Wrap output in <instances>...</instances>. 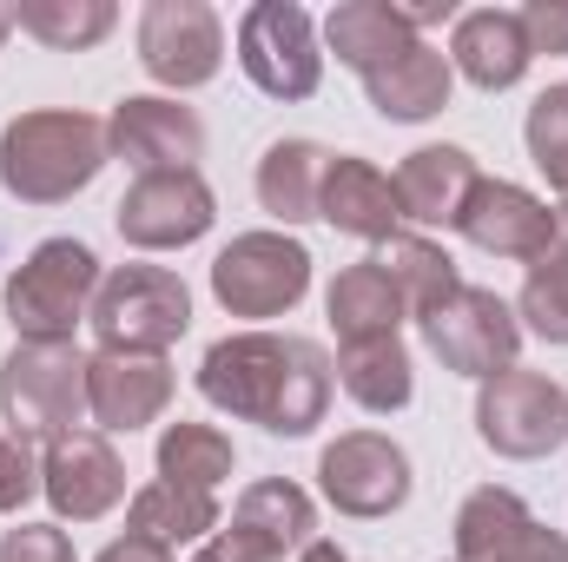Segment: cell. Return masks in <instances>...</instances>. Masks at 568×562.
<instances>
[{
  "label": "cell",
  "mask_w": 568,
  "mask_h": 562,
  "mask_svg": "<svg viewBox=\"0 0 568 562\" xmlns=\"http://www.w3.org/2000/svg\"><path fill=\"white\" fill-rule=\"evenodd\" d=\"M529 530H536L529 503H523L516 490L483 483V490H469V496H463V510H456V562H496V556H509Z\"/></svg>",
  "instance_id": "obj_28"
},
{
  "label": "cell",
  "mask_w": 568,
  "mask_h": 562,
  "mask_svg": "<svg viewBox=\"0 0 568 562\" xmlns=\"http://www.w3.org/2000/svg\"><path fill=\"white\" fill-rule=\"evenodd\" d=\"M297 562H344V550H337V543H324V536H317V543H311V550H304V556Z\"/></svg>",
  "instance_id": "obj_41"
},
{
  "label": "cell",
  "mask_w": 568,
  "mask_h": 562,
  "mask_svg": "<svg viewBox=\"0 0 568 562\" xmlns=\"http://www.w3.org/2000/svg\"><path fill=\"white\" fill-rule=\"evenodd\" d=\"M324 311H331V331H337V344H357V338H397L404 298H397V284L384 279L371 259H357L351 272H337V279H331Z\"/></svg>",
  "instance_id": "obj_27"
},
{
  "label": "cell",
  "mask_w": 568,
  "mask_h": 562,
  "mask_svg": "<svg viewBox=\"0 0 568 562\" xmlns=\"http://www.w3.org/2000/svg\"><path fill=\"white\" fill-rule=\"evenodd\" d=\"M331 371H337L344 398L364 404V411H377V418L404 411L410 391H417V378H410V351H404L397 338H357V344H337V364H331Z\"/></svg>",
  "instance_id": "obj_24"
},
{
  "label": "cell",
  "mask_w": 568,
  "mask_h": 562,
  "mask_svg": "<svg viewBox=\"0 0 568 562\" xmlns=\"http://www.w3.org/2000/svg\"><path fill=\"white\" fill-rule=\"evenodd\" d=\"M549 259L568 265V205H556V239H549Z\"/></svg>",
  "instance_id": "obj_40"
},
{
  "label": "cell",
  "mask_w": 568,
  "mask_h": 562,
  "mask_svg": "<svg viewBox=\"0 0 568 562\" xmlns=\"http://www.w3.org/2000/svg\"><path fill=\"white\" fill-rule=\"evenodd\" d=\"M87 398L100 430H145L172 404V364L133 351H93L87 358Z\"/></svg>",
  "instance_id": "obj_16"
},
{
  "label": "cell",
  "mask_w": 568,
  "mask_h": 562,
  "mask_svg": "<svg viewBox=\"0 0 568 562\" xmlns=\"http://www.w3.org/2000/svg\"><path fill=\"white\" fill-rule=\"evenodd\" d=\"M337 152H324L317 140H278L258 159V205L278 219V225H304L317 219V199H324V172H331Z\"/></svg>",
  "instance_id": "obj_22"
},
{
  "label": "cell",
  "mask_w": 568,
  "mask_h": 562,
  "mask_svg": "<svg viewBox=\"0 0 568 562\" xmlns=\"http://www.w3.org/2000/svg\"><path fill=\"white\" fill-rule=\"evenodd\" d=\"M317 476H324V496H331L344 516H364V523L404 510V496H410V456H404L390 436H377V430L337 436V443L317 456Z\"/></svg>",
  "instance_id": "obj_12"
},
{
  "label": "cell",
  "mask_w": 568,
  "mask_h": 562,
  "mask_svg": "<svg viewBox=\"0 0 568 562\" xmlns=\"http://www.w3.org/2000/svg\"><path fill=\"white\" fill-rule=\"evenodd\" d=\"M496 562H568V536H556V530H542V523H536L509 556H496Z\"/></svg>",
  "instance_id": "obj_36"
},
{
  "label": "cell",
  "mask_w": 568,
  "mask_h": 562,
  "mask_svg": "<svg viewBox=\"0 0 568 562\" xmlns=\"http://www.w3.org/2000/svg\"><path fill=\"white\" fill-rule=\"evenodd\" d=\"M100 351H133V358H165L185 324H192V291L165 265H120L106 272L87 311Z\"/></svg>",
  "instance_id": "obj_4"
},
{
  "label": "cell",
  "mask_w": 568,
  "mask_h": 562,
  "mask_svg": "<svg viewBox=\"0 0 568 562\" xmlns=\"http://www.w3.org/2000/svg\"><path fill=\"white\" fill-rule=\"evenodd\" d=\"M232 536H239L245 550H258L265 562H284L291 550L304 556V550L317 543V510H311V496H304L297 483L265 476V483H252V490L239 496V510H232Z\"/></svg>",
  "instance_id": "obj_20"
},
{
  "label": "cell",
  "mask_w": 568,
  "mask_h": 562,
  "mask_svg": "<svg viewBox=\"0 0 568 562\" xmlns=\"http://www.w3.org/2000/svg\"><path fill=\"white\" fill-rule=\"evenodd\" d=\"M232 476V436L212 430V423H165L159 436V483H179V490H219Z\"/></svg>",
  "instance_id": "obj_29"
},
{
  "label": "cell",
  "mask_w": 568,
  "mask_h": 562,
  "mask_svg": "<svg viewBox=\"0 0 568 562\" xmlns=\"http://www.w3.org/2000/svg\"><path fill=\"white\" fill-rule=\"evenodd\" d=\"M371 265L397 284V298H404V311H410V318H429L443 298H456V291H463L456 259H449L443 245L417 239V232H390V239L371 252Z\"/></svg>",
  "instance_id": "obj_25"
},
{
  "label": "cell",
  "mask_w": 568,
  "mask_h": 562,
  "mask_svg": "<svg viewBox=\"0 0 568 562\" xmlns=\"http://www.w3.org/2000/svg\"><path fill=\"white\" fill-rule=\"evenodd\" d=\"M192 562H265V556H258V550H245L232 530H219V536H205V550H199Z\"/></svg>",
  "instance_id": "obj_39"
},
{
  "label": "cell",
  "mask_w": 568,
  "mask_h": 562,
  "mask_svg": "<svg viewBox=\"0 0 568 562\" xmlns=\"http://www.w3.org/2000/svg\"><path fill=\"white\" fill-rule=\"evenodd\" d=\"M212 530H219V496H205V490L145 483L140 496L126 503V536H145V543H159V550L205 543Z\"/></svg>",
  "instance_id": "obj_26"
},
{
  "label": "cell",
  "mask_w": 568,
  "mask_h": 562,
  "mask_svg": "<svg viewBox=\"0 0 568 562\" xmlns=\"http://www.w3.org/2000/svg\"><path fill=\"white\" fill-rule=\"evenodd\" d=\"M424 324V344L443 358V371H456V378H476V384H489V378H503V371H516V351H523V324H516V304H503L496 291H483V284H463L456 298H443Z\"/></svg>",
  "instance_id": "obj_6"
},
{
  "label": "cell",
  "mask_w": 568,
  "mask_h": 562,
  "mask_svg": "<svg viewBox=\"0 0 568 562\" xmlns=\"http://www.w3.org/2000/svg\"><path fill=\"white\" fill-rule=\"evenodd\" d=\"M106 140H113V159H126L140 179H152V172H199V159H205L199 113L165 100V93L120 100L113 120H106Z\"/></svg>",
  "instance_id": "obj_13"
},
{
  "label": "cell",
  "mask_w": 568,
  "mask_h": 562,
  "mask_svg": "<svg viewBox=\"0 0 568 562\" xmlns=\"http://www.w3.org/2000/svg\"><path fill=\"white\" fill-rule=\"evenodd\" d=\"M397 13H404V27L410 33H424V27H443L449 13H456V0H390Z\"/></svg>",
  "instance_id": "obj_37"
},
{
  "label": "cell",
  "mask_w": 568,
  "mask_h": 562,
  "mask_svg": "<svg viewBox=\"0 0 568 562\" xmlns=\"http://www.w3.org/2000/svg\"><path fill=\"white\" fill-rule=\"evenodd\" d=\"M523 27H529L536 53H568V0H529Z\"/></svg>",
  "instance_id": "obj_35"
},
{
  "label": "cell",
  "mask_w": 568,
  "mask_h": 562,
  "mask_svg": "<svg viewBox=\"0 0 568 562\" xmlns=\"http://www.w3.org/2000/svg\"><path fill=\"white\" fill-rule=\"evenodd\" d=\"M523 140H529V159L549 172V185L562 192V205H568V87H549V93L529 107Z\"/></svg>",
  "instance_id": "obj_32"
},
{
  "label": "cell",
  "mask_w": 568,
  "mask_h": 562,
  "mask_svg": "<svg viewBox=\"0 0 568 562\" xmlns=\"http://www.w3.org/2000/svg\"><path fill=\"white\" fill-rule=\"evenodd\" d=\"M529 60H536V47H529V27H523L516 7H476V13H463L456 33H449V67H456L469 87H483V93L516 87V80L529 73Z\"/></svg>",
  "instance_id": "obj_17"
},
{
  "label": "cell",
  "mask_w": 568,
  "mask_h": 562,
  "mask_svg": "<svg viewBox=\"0 0 568 562\" xmlns=\"http://www.w3.org/2000/svg\"><path fill=\"white\" fill-rule=\"evenodd\" d=\"M0 562H73V543L53 523H20L0 536Z\"/></svg>",
  "instance_id": "obj_34"
},
{
  "label": "cell",
  "mask_w": 568,
  "mask_h": 562,
  "mask_svg": "<svg viewBox=\"0 0 568 562\" xmlns=\"http://www.w3.org/2000/svg\"><path fill=\"white\" fill-rule=\"evenodd\" d=\"M317 219H331V225H337V232H351V239L384 245V239L397 232L404 205H397L390 172H377V165H371V159H357V152H337V159H331V172H324Z\"/></svg>",
  "instance_id": "obj_18"
},
{
  "label": "cell",
  "mask_w": 568,
  "mask_h": 562,
  "mask_svg": "<svg viewBox=\"0 0 568 562\" xmlns=\"http://www.w3.org/2000/svg\"><path fill=\"white\" fill-rule=\"evenodd\" d=\"M40 490L60 510V523H100L106 510H120L126 496V463L100 430H73L60 443H47L40 456Z\"/></svg>",
  "instance_id": "obj_14"
},
{
  "label": "cell",
  "mask_w": 568,
  "mask_h": 562,
  "mask_svg": "<svg viewBox=\"0 0 568 562\" xmlns=\"http://www.w3.org/2000/svg\"><path fill=\"white\" fill-rule=\"evenodd\" d=\"M93 291H100V259L80 239H40L27 265L7 279V318L20 344H60L93 311Z\"/></svg>",
  "instance_id": "obj_5"
},
{
  "label": "cell",
  "mask_w": 568,
  "mask_h": 562,
  "mask_svg": "<svg viewBox=\"0 0 568 562\" xmlns=\"http://www.w3.org/2000/svg\"><path fill=\"white\" fill-rule=\"evenodd\" d=\"M390 185H397L404 219H417V225H456L463 205H469V192L483 185V172H476V159L463 145H417L397 165Z\"/></svg>",
  "instance_id": "obj_19"
},
{
  "label": "cell",
  "mask_w": 568,
  "mask_h": 562,
  "mask_svg": "<svg viewBox=\"0 0 568 562\" xmlns=\"http://www.w3.org/2000/svg\"><path fill=\"white\" fill-rule=\"evenodd\" d=\"M0 411L13 423V436H40V443H60L73 436L80 423L93 418V398H87V351L73 338L60 344H13V358L0 364Z\"/></svg>",
  "instance_id": "obj_3"
},
{
  "label": "cell",
  "mask_w": 568,
  "mask_h": 562,
  "mask_svg": "<svg viewBox=\"0 0 568 562\" xmlns=\"http://www.w3.org/2000/svg\"><path fill=\"white\" fill-rule=\"evenodd\" d=\"M516 324H529L536 338H549V344H568V265L562 259H536L529 265V284H523V298H516Z\"/></svg>",
  "instance_id": "obj_31"
},
{
  "label": "cell",
  "mask_w": 568,
  "mask_h": 562,
  "mask_svg": "<svg viewBox=\"0 0 568 562\" xmlns=\"http://www.w3.org/2000/svg\"><path fill=\"white\" fill-rule=\"evenodd\" d=\"M140 67L172 93H192V87L219 80V67H225L219 13L205 0H152L140 13Z\"/></svg>",
  "instance_id": "obj_10"
},
{
  "label": "cell",
  "mask_w": 568,
  "mask_h": 562,
  "mask_svg": "<svg viewBox=\"0 0 568 562\" xmlns=\"http://www.w3.org/2000/svg\"><path fill=\"white\" fill-rule=\"evenodd\" d=\"M7 33H13V7H0V40H7Z\"/></svg>",
  "instance_id": "obj_42"
},
{
  "label": "cell",
  "mask_w": 568,
  "mask_h": 562,
  "mask_svg": "<svg viewBox=\"0 0 568 562\" xmlns=\"http://www.w3.org/2000/svg\"><path fill=\"white\" fill-rule=\"evenodd\" d=\"M40 496V456H33V443L27 436H0V516H13V510H27Z\"/></svg>",
  "instance_id": "obj_33"
},
{
  "label": "cell",
  "mask_w": 568,
  "mask_h": 562,
  "mask_svg": "<svg viewBox=\"0 0 568 562\" xmlns=\"http://www.w3.org/2000/svg\"><path fill=\"white\" fill-rule=\"evenodd\" d=\"M93 562H172V550H159V543H145V536H120V543H106Z\"/></svg>",
  "instance_id": "obj_38"
},
{
  "label": "cell",
  "mask_w": 568,
  "mask_h": 562,
  "mask_svg": "<svg viewBox=\"0 0 568 562\" xmlns=\"http://www.w3.org/2000/svg\"><path fill=\"white\" fill-rule=\"evenodd\" d=\"M120 239L140 245V252H179L192 239L212 232L219 219V199L199 172H152V179H133V192L120 199Z\"/></svg>",
  "instance_id": "obj_11"
},
{
  "label": "cell",
  "mask_w": 568,
  "mask_h": 562,
  "mask_svg": "<svg viewBox=\"0 0 568 562\" xmlns=\"http://www.w3.org/2000/svg\"><path fill=\"white\" fill-rule=\"evenodd\" d=\"M212 291L232 318H284L311 291V252L284 232H245L212 259Z\"/></svg>",
  "instance_id": "obj_8"
},
{
  "label": "cell",
  "mask_w": 568,
  "mask_h": 562,
  "mask_svg": "<svg viewBox=\"0 0 568 562\" xmlns=\"http://www.w3.org/2000/svg\"><path fill=\"white\" fill-rule=\"evenodd\" d=\"M476 436L496 450V456H516V463H536L549 450L568 443V391L542 371H503L476 391Z\"/></svg>",
  "instance_id": "obj_7"
},
{
  "label": "cell",
  "mask_w": 568,
  "mask_h": 562,
  "mask_svg": "<svg viewBox=\"0 0 568 562\" xmlns=\"http://www.w3.org/2000/svg\"><path fill=\"white\" fill-rule=\"evenodd\" d=\"M449 87H456V67H449V53H436L429 40H410L397 60H384L377 73H364L371 107H377L384 120H397V127L443 113V107H449Z\"/></svg>",
  "instance_id": "obj_21"
},
{
  "label": "cell",
  "mask_w": 568,
  "mask_h": 562,
  "mask_svg": "<svg viewBox=\"0 0 568 562\" xmlns=\"http://www.w3.org/2000/svg\"><path fill=\"white\" fill-rule=\"evenodd\" d=\"M456 232H463L476 252H489V259H523V265H536V259L549 252V239H556V212H549L529 185L483 179V185L469 192Z\"/></svg>",
  "instance_id": "obj_15"
},
{
  "label": "cell",
  "mask_w": 568,
  "mask_h": 562,
  "mask_svg": "<svg viewBox=\"0 0 568 562\" xmlns=\"http://www.w3.org/2000/svg\"><path fill=\"white\" fill-rule=\"evenodd\" d=\"M331 358L311 338H278V331H239L219 338L199 364V391L212 411L258 423L272 436H311L331 411Z\"/></svg>",
  "instance_id": "obj_1"
},
{
  "label": "cell",
  "mask_w": 568,
  "mask_h": 562,
  "mask_svg": "<svg viewBox=\"0 0 568 562\" xmlns=\"http://www.w3.org/2000/svg\"><path fill=\"white\" fill-rule=\"evenodd\" d=\"M113 0H20L13 7V27L33 33L40 47H60V53H80L93 40L113 33Z\"/></svg>",
  "instance_id": "obj_30"
},
{
  "label": "cell",
  "mask_w": 568,
  "mask_h": 562,
  "mask_svg": "<svg viewBox=\"0 0 568 562\" xmlns=\"http://www.w3.org/2000/svg\"><path fill=\"white\" fill-rule=\"evenodd\" d=\"M239 67L272 100H311L317 80H324V53H317L311 13L291 7V0H258L239 20Z\"/></svg>",
  "instance_id": "obj_9"
},
{
  "label": "cell",
  "mask_w": 568,
  "mask_h": 562,
  "mask_svg": "<svg viewBox=\"0 0 568 562\" xmlns=\"http://www.w3.org/2000/svg\"><path fill=\"white\" fill-rule=\"evenodd\" d=\"M324 40H331V53L364 80V73H377L384 60H397V53H404L410 40H424V33H410L390 0H344V7H331Z\"/></svg>",
  "instance_id": "obj_23"
},
{
  "label": "cell",
  "mask_w": 568,
  "mask_h": 562,
  "mask_svg": "<svg viewBox=\"0 0 568 562\" xmlns=\"http://www.w3.org/2000/svg\"><path fill=\"white\" fill-rule=\"evenodd\" d=\"M106 159H113L106 120L73 113V107H47V113L7 120V133H0V185L20 205H60L73 192H87Z\"/></svg>",
  "instance_id": "obj_2"
}]
</instances>
